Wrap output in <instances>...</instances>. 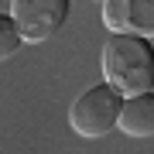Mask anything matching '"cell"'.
<instances>
[{
  "label": "cell",
  "instance_id": "1",
  "mask_svg": "<svg viewBox=\"0 0 154 154\" xmlns=\"http://www.w3.org/2000/svg\"><path fill=\"white\" fill-rule=\"evenodd\" d=\"M103 82L113 86L123 99L154 93V48L147 38L134 34H110L103 45Z\"/></svg>",
  "mask_w": 154,
  "mask_h": 154
},
{
  "label": "cell",
  "instance_id": "2",
  "mask_svg": "<svg viewBox=\"0 0 154 154\" xmlns=\"http://www.w3.org/2000/svg\"><path fill=\"white\" fill-rule=\"evenodd\" d=\"M120 110H123V96L116 93L113 86L99 82L93 89H86V93L69 106V127L79 134V137L99 140L110 130H116Z\"/></svg>",
  "mask_w": 154,
  "mask_h": 154
},
{
  "label": "cell",
  "instance_id": "3",
  "mask_svg": "<svg viewBox=\"0 0 154 154\" xmlns=\"http://www.w3.org/2000/svg\"><path fill=\"white\" fill-rule=\"evenodd\" d=\"M24 45L51 41L69 21V0H11V11Z\"/></svg>",
  "mask_w": 154,
  "mask_h": 154
},
{
  "label": "cell",
  "instance_id": "4",
  "mask_svg": "<svg viewBox=\"0 0 154 154\" xmlns=\"http://www.w3.org/2000/svg\"><path fill=\"white\" fill-rule=\"evenodd\" d=\"M103 24L110 34H134V38H154V0H106Z\"/></svg>",
  "mask_w": 154,
  "mask_h": 154
},
{
  "label": "cell",
  "instance_id": "5",
  "mask_svg": "<svg viewBox=\"0 0 154 154\" xmlns=\"http://www.w3.org/2000/svg\"><path fill=\"white\" fill-rule=\"evenodd\" d=\"M116 130H123L127 137H154V93L123 99Z\"/></svg>",
  "mask_w": 154,
  "mask_h": 154
},
{
  "label": "cell",
  "instance_id": "6",
  "mask_svg": "<svg viewBox=\"0 0 154 154\" xmlns=\"http://www.w3.org/2000/svg\"><path fill=\"white\" fill-rule=\"evenodd\" d=\"M21 31H17V24H14V17L11 14H0V62H7V58H14L17 51H21Z\"/></svg>",
  "mask_w": 154,
  "mask_h": 154
},
{
  "label": "cell",
  "instance_id": "7",
  "mask_svg": "<svg viewBox=\"0 0 154 154\" xmlns=\"http://www.w3.org/2000/svg\"><path fill=\"white\" fill-rule=\"evenodd\" d=\"M99 4H106V0H99Z\"/></svg>",
  "mask_w": 154,
  "mask_h": 154
}]
</instances>
